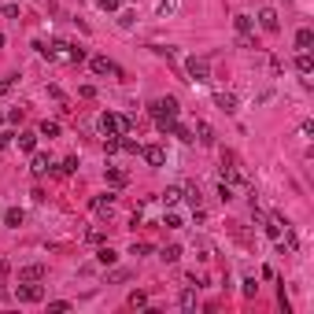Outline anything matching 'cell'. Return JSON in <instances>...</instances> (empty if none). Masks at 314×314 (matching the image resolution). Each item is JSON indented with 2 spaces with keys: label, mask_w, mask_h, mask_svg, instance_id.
Returning <instances> with one entry per match:
<instances>
[{
  "label": "cell",
  "mask_w": 314,
  "mask_h": 314,
  "mask_svg": "<svg viewBox=\"0 0 314 314\" xmlns=\"http://www.w3.org/2000/svg\"><path fill=\"white\" fill-rule=\"evenodd\" d=\"M19 148L22 152H37V133H19Z\"/></svg>",
  "instance_id": "ffe728a7"
},
{
  "label": "cell",
  "mask_w": 314,
  "mask_h": 314,
  "mask_svg": "<svg viewBox=\"0 0 314 314\" xmlns=\"http://www.w3.org/2000/svg\"><path fill=\"white\" fill-rule=\"evenodd\" d=\"M118 152H126V155H140V144H137L133 137H126V133H122V137H118Z\"/></svg>",
  "instance_id": "e0dca14e"
},
{
  "label": "cell",
  "mask_w": 314,
  "mask_h": 314,
  "mask_svg": "<svg viewBox=\"0 0 314 314\" xmlns=\"http://www.w3.org/2000/svg\"><path fill=\"white\" fill-rule=\"evenodd\" d=\"M41 137H49V140L59 137V122H49V118H44V122H41Z\"/></svg>",
  "instance_id": "7402d4cb"
},
{
  "label": "cell",
  "mask_w": 314,
  "mask_h": 314,
  "mask_svg": "<svg viewBox=\"0 0 314 314\" xmlns=\"http://www.w3.org/2000/svg\"><path fill=\"white\" fill-rule=\"evenodd\" d=\"M15 85H19V74H8L4 82H0V96H8V92H11Z\"/></svg>",
  "instance_id": "484cf974"
},
{
  "label": "cell",
  "mask_w": 314,
  "mask_h": 314,
  "mask_svg": "<svg viewBox=\"0 0 314 314\" xmlns=\"http://www.w3.org/2000/svg\"><path fill=\"white\" fill-rule=\"evenodd\" d=\"M41 277H44V266H41V262L22 266V270H19V281H41Z\"/></svg>",
  "instance_id": "7c38bea8"
},
{
  "label": "cell",
  "mask_w": 314,
  "mask_h": 314,
  "mask_svg": "<svg viewBox=\"0 0 314 314\" xmlns=\"http://www.w3.org/2000/svg\"><path fill=\"white\" fill-rule=\"evenodd\" d=\"M4 15L8 19H19V4H4Z\"/></svg>",
  "instance_id": "8d00e7d4"
},
{
  "label": "cell",
  "mask_w": 314,
  "mask_h": 314,
  "mask_svg": "<svg viewBox=\"0 0 314 314\" xmlns=\"http://www.w3.org/2000/svg\"><path fill=\"white\" fill-rule=\"evenodd\" d=\"M22 218H26V214H22V207H8L0 222H4V226H11V229H19V226H22Z\"/></svg>",
  "instance_id": "30bf717a"
},
{
  "label": "cell",
  "mask_w": 314,
  "mask_h": 314,
  "mask_svg": "<svg viewBox=\"0 0 314 314\" xmlns=\"http://www.w3.org/2000/svg\"><path fill=\"white\" fill-rule=\"evenodd\" d=\"M310 44H314V30H300V34H296V49L310 52Z\"/></svg>",
  "instance_id": "9a60e30c"
},
{
  "label": "cell",
  "mask_w": 314,
  "mask_h": 314,
  "mask_svg": "<svg viewBox=\"0 0 314 314\" xmlns=\"http://www.w3.org/2000/svg\"><path fill=\"white\" fill-rule=\"evenodd\" d=\"M181 196L192 203V207H200V185H188V188H181Z\"/></svg>",
  "instance_id": "44dd1931"
},
{
  "label": "cell",
  "mask_w": 314,
  "mask_h": 314,
  "mask_svg": "<svg viewBox=\"0 0 314 314\" xmlns=\"http://www.w3.org/2000/svg\"><path fill=\"white\" fill-rule=\"evenodd\" d=\"M130 307H148V296L140 292V288H137V292H130Z\"/></svg>",
  "instance_id": "f1b7e54d"
},
{
  "label": "cell",
  "mask_w": 314,
  "mask_h": 314,
  "mask_svg": "<svg viewBox=\"0 0 314 314\" xmlns=\"http://www.w3.org/2000/svg\"><path fill=\"white\" fill-rule=\"evenodd\" d=\"M185 70H188L192 82H211V63L203 59V56H192V59L185 63Z\"/></svg>",
  "instance_id": "3957f363"
},
{
  "label": "cell",
  "mask_w": 314,
  "mask_h": 314,
  "mask_svg": "<svg viewBox=\"0 0 314 314\" xmlns=\"http://www.w3.org/2000/svg\"><path fill=\"white\" fill-rule=\"evenodd\" d=\"M214 104H218V111H226V115H233V111H237V96H233V92H218V96H214Z\"/></svg>",
  "instance_id": "9c48e42d"
},
{
  "label": "cell",
  "mask_w": 314,
  "mask_h": 314,
  "mask_svg": "<svg viewBox=\"0 0 314 314\" xmlns=\"http://www.w3.org/2000/svg\"><path fill=\"white\" fill-rule=\"evenodd\" d=\"M174 8H178V0H159V4H155V11H159V15H170Z\"/></svg>",
  "instance_id": "d6a6232c"
},
{
  "label": "cell",
  "mask_w": 314,
  "mask_h": 314,
  "mask_svg": "<svg viewBox=\"0 0 314 314\" xmlns=\"http://www.w3.org/2000/svg\"><path fill=\"white\" fill-rule=\"evenodd\" d=\"M174 137H181L185 144H192V140H196V133L188 130V126H178V122H174Z\"/></svg>",
  "instance_id": "603a6c76"
},
{
  "label": "cell",
  "mask_w": 314,
  "mask_h": 314,
  "mask_svg": "<svg viewBox=\"0 0 314 314\" xmlns=\"http://www.w3.org/2000/svg\"><path fill=\"white\" fill-rule=\"evenodd\" d=\"M89 67H92V74H115L118 82L126 78V74H122V67H118L115 59H107V56H92V59H89Z\"/></svg>",
  "instance_id": "277c9868"
},
{
  "label": "cell",
  "mask_w": 314,
  "mask_h": 314,
  "mask_svg": "<svg viewBox=\"0 0 314 314\" xmlns=\"http://www.w3.org/2000/svg\"><path fill=\"white\" fill-rule=\"evenodd\" d=\"M233 26H237V34H240V37H251V30H255V19H251V15H237V19H233Z\"/></svg>",
  "instance_id": "8fae6325"
},
{
  "label": "cell",
  "mask_w": 314,
  "mask_h": 314,
  "mask_svg": "<svg viewBox=\"0 0 314 314\" xmlns=\"http://www.w3.org/2000/svg\"><path fill=\"white\" fill-rule=\"evenodd\" d=\"M255 19H259V26L266 30V34H277V30H281V19H277V11H274V8H262Z\"/></svg>",
  "instance_id": "8992f818"
},
{
  "label": "cell",
  "mask_w": 314,
  "mask_h": 314,
  "mask_svg": "<svg viewBox=\"0 0 314 314\" xmlns=\"http://www.w3.org/2000/svg\"><path fill=\"white\" fill-rule=\"evenodd\" d=\"M255 288H259V285H255V277H248V281H244V296H255Z\"/></svg>",
  "instance_id": "d590c367"
},
{
  "label": "cell",
  "mask_w": 314,
  "mask_h": 314,
  "mask_svg": "<svg viewBox=\"0 0 314 314\" xmlns=\"http://www.w3.org/2000/svg\"><path fill=\"white\" fill-rule=\"evenodd\" d=\"M296 70H300V74H310V70H314L310 52H300V56H296Z\"/></svg>",
  "instance_id": "d6986e66"
},
{
  "label": "cell",
  "mask_w": 314,
  "mask_h": 314,
  "mask_svg": "<svg viewBox=\"0 0 314 314\" xmlns=\"http://www.w3.org/2000/svg\"><path fill=\"white\" fill-rule=\"evenodd\" d=\"M11 144V133H4V130H0V148H8Z\"/></svg>",
  "instance_id": "74e56055"
},
{
  "label": "cell",
  "mask_w": 314,
  "mask_h": 314,
  "mask_svg": "<svg viewBox=\"0 0 314 314\" xmlns=\"http://www.w3.org/2000/svg\"><path fill=\"white\" fill-rule=\"evenodd\" d=\"M178 259H181V248H178V244L163 248V262H178Z\"/></svg>",
  "instance_id": "4316f807"
},
{
  "label": "cell",
  "mask_w": 314,
  "mask_h": 314,
  "mask_svg": "<svg viewBox=\"0 0 314 314\" xmlns=\"http://www.w3.org/2000/svg\"><path fill=\"white\" fill-rule=\"evenodd\" d=\"M159 200L166 203V207H178V203H181V188H178V185H170V188H166V192H163Z\"/></svg>",
  "instance_id": "ac0fdd59"
},
{
  "label": "cell",
  "mask_w": 314,
  "mask_h": 314,
  "mask_svg": "<svg viewBox=\"0 0 314 314\" xmlns=\"http://www.w3.org/2000/svg\"><path fill=\"white\" fill-rule=\"evenodd\" d=\"M163 226H166V229H181V226H185V218H181L174 207H166V214H163Z\"/></svg>",
  "instance_id": "2e32d148"
},
{
  "label": "cell",
  "mask_w": 314,
  "mask_h": 314,
  "mask_svg": "<svg viewBox=\"0 0 314 314\" xmlns=\"http://www.w3.org/2000/svg\"><path fill=\"white\" fill-rule=\"evenodd\" d=\"M178 303H181L185 310H192V307H196V292H192V288H185V292H181V300H178Z\"/></svg>",
  "instance_id": "83f0119b"
},
{
  "label": "cell",
  "mask_w": 314,
  "mask_h": 314,
  "mask_svg": "<svg viewBox=\"0 0 314 314\" xmlns=\"http://www.w3.org/2000/svg\"><path fill=\"white\" fill-rule=\"evenodd\" d=\"M49 310H52V314H63V310H70V303H67V300H56V303H49Z\"/></svg>",
  "instance_id": "836d02e7"
},
{
  "label": "cell",
  "mask_w": 314,
  "mask_h": 314,
  "mask_svg": "<svg viewBox=\"0 0 314 314\" xmlns=\"http://www.w3.org/2000/svg\"><path fill=\"white\" fill-rule=\"evenodd\" d=\"M107 181H111V185H126V174L115 170V166H107Z\"/></svg>",
  "instance_id": "f546056e"
},
{
  "label": "cell",
  "mask_w": 314,
  "mask_h": 314,
  "mask_svg": "<svg viewBox=\"0 0 314 314\" xmlns=\"http://www.w3.org/2000/svg\"><path fill=\"white\" fill-rule=\"evenodd\" d=\"M262 229H266V237H270V240H281V222H277V218H270Z\"/></svg>",
  "instance_id": "cb8c5ba5"
},
{
  "label": "cell",
  "mask_w": 314,
  "mask_h": 314,
  "mask_svg": "<svg viewBox=\"0 0 314 314\" xmlns=\"http://www.w3.org/2000/svg\"><path fill=\"white\" fill-rule=\"evenodd\" d=\"M92 211L111 218V211H115V192H104V196H96V200H92Z\"/></svg>",
  "instance_id": "ba28073f"
},
{
  "label": "cell",
  "mask_w": 314,
  "mask_h": 314,
  "mask_svg": "<svg viewBox=\"0 0 314 314\" xmlns=\"http://www.w3.org/2000/svg\"><path fill=\"white\" fill-rule=\"evenodd\" d=\"M148 111H152L155 118H163V115H170V118H174V115L181 111V107H178V96H163V100H152V104H148Z\"/></svg>",
  "instance_id": "5b68a950"
},
{
  "label": "cell",
  "mask_w": 314,
  "mask_h": 314,
  "mask_svg": "<svg viewBox=\"0 0 314 314\" xmlns=\"http://www.w3.org/2000/svg\"><path fill=\"white\" fill-rule=\"evenodd\" d=\"M130 255H137V259H140V255H152V244H144V240L133 244V248H130Z\"/></svg>",
  "instance_id": "1f68e13d"
},
{
  "label": "cell",
  "mask_w": 314,
  "mask_h": 314,
  "mask_svg": "<svg viewBox=\"0 0 314 314\" xmlns=\"http://www.w3.org/2000/svg\"><path fill=\"white\" fill-rule=\"evenodd\" d=\"M0 49H4V34H0Z\"/></svg>",
  "instance_id": "f35d334b"
},
{
  "label": "cell",
  "mask_w": 314,
  "mask_h": 314,
  "mask_svg": "<svg viewBox=\"0 0 314 314\" xmlns=\"http://www.w3.org/2000/svg\"><path fill=\"white\" fill-rule=\"evenodd\" d=\"M15 296H19V303H41L44 300V288L37 285V281H19Z\"/></svg>",
  "instance_id": "7a4b0ae2"
},
{
  "label": "cell",
  "mask_w": 314,
  "mask_h": 314,
  "mask_svg": "<svg viewBox=\"0 0 314 314\" xmlns=\"http://www.w3.org/2000/svg\"><path fill=\"white\" fill-rule=\"evenodd\" d=\"M192 133L200 137V144H207V148L214 144V130H211V126H207V122H196V130H192Z\"/></svg>",
  "instance_id": "4fadbf2b"
},
{
  "label": "cell",
  "mask_w": 314,
  "mask_h": 314,
  "mask_svg": "<svg viewBox=\"0 0 314 314\" xmlns=\"http://www.w3.org/2000/svg\"><path fill=\"white\" fill-rule=\"evenodd\" d=\"M115 259H118V255H115L111 248H100V251H96V262H100V266H111Z\"/></svg>",
  "instance_id": "d4e9b609"
},
{
  "label": "cell",
  "mask_w": 314,
  "mask_h": 314,
  "mask_svg": "<svg viewBox=\"0 0 314 314\" xmlns=\"http://www.w3.org/2000/svg\"><path fill=\"white\" fill-rule=\"evenodd\" d=\"M96 8H104V11H118V0H96Z\"/></svg>",
  "instance_id": "e575fe53"
},
{
  "label": "cell",
  "mask_w": 314,
  "mask_h": 314,
  "mask_svg": "<svg viewBox=\"0 0 314 314\" xmlns=\"http://www.w3.org/2000/svg\"><path fill=\"white\" fill-rule=\"evenodd\" d=\"M96 126H100V133H104L107 140H111V137H122V133H130V130H133V118H130V115H115V111H104Z\"/></svg>",
  "instance_id": "6da1fadb"
},
{
  "label": "cell",
  "mask_w": 314,
  "mask_h": 314,
  "mask_svg": "<svg viewBox=\"0 0 314 314\" xmlns=\"http://www.w3.org/2000/svg\"><path fill=\"white\" fill-rule=\"evenodd\" d=\"M74 170H78V159H74V155H67L63 166H59V174H74Z\"/></svg>",
  "instance_id": "4dcf8cb0"
},
{
  "label": "cell",
  "mask_w": 314,
  "mask_h": 314,
  "mask_svg": "<svg viewBox=\"0 0 314 314\" xmlns=\"http://www.w3.org/2000/svg\"><path fill=\"white\" fill-rule=\"evenodd\" d=\"M49 166H52V163H49V155H44V152H34V159H30V170H34V174H44Z\"/></svg>",
  "instance_id": "5bb4252c"
},
{
  "label": "cell",
  "mask_w": 314,
  "mask_h": 314,
  "mask_svg": "<svg viewBox=\"0 0 314 314\" xmlns=\"http://www.w3.org/2000/svg\"><path fill=\"white\" fill-rule=\"evenodd\" d=\"M140 155H144L148 166H163V163H166V152H163L159 144H144V148H140Z\"/></svg>",
  "instance_id": "52a82bcc"
}]
</instances>
